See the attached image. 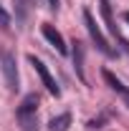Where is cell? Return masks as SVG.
I'll return each instance as SVG.
<instances>
[{
    "mask_svg": "<svg viewBox=\"0 0 129 131\" xmlns=\"http://www.w3.org/2000/svg\"><path fill=\"white\" fill-rule=\"evenodd\" d=\"M99 8H101V15H104V20H106L109 30L119 38V28H116V23H114V15H112V5H109V0H99ZM119 40H122V38H119ZM122 46H124V48H129L127 40H122Z\"/></svg>",
    "mask_w": 129,
    "mask_h": 131,
    "instance_id": "8992f818",
    "label": "cell"
},
{
    "mask_svg": "<svg viewBox=\"0 0 129 131\" xmlns=\"http://www.w3.org/2000/svg\"><path fill=\"white\" fill-rule=\"evenodd\" d=\"M18 121H20L23 131H38V118H35V114H18Z\"/></svg>",
    "mask_w": 129,
    "mask_h": 131,
    "instance_id": "30bf717a",
    "label": "cell"
},
{
    "mask_svg": "<svg viewBox=\"0 0 129 131\" xmlns=\"http://www.w3.org/2000/svg\"><path fill=\"white\" fill-rule=\"evenodd\" d=\"M68 126H71V114H61V116H56V118L48 121L51 131H68Z\"/></svg>",
    "mask_w": 129,
    "mask_h": 131,
    "instance_id": "9c48e42d",
    "label": "cell"
},
{
    "mask_svg": "<svg viewBox=\"0 0 129 131\" xmlns=\"http://www.w3.org/2000/svg\"><path fill=\"white\" fill-rule=\"evenodd\" d=\"M8 23H10V15H8V13L0 8V25H8Z\"/></svg>",
    "mask_w": 129,
    "mask_h": 131,
    "instance_id": "4fadbf2b",
    "label": "cell"
},
{
    "mask_svg": "<svg viewBox=\"0 0 129 131\" xmlns=\"http://www.w3.org/2000/svg\"><path fill=\"white\" fill-rule=\"evenodd\" d=\"M41 30H43V38L48 40L51 46H53V48L58 50L61 56H66V50H68V48H66V40H63V35H61V33L56 30V28H53L51 23H46V25H43Z\"/></svg>",
    "mask_w": 129,
    "mask_h": 131,
    "instance_id": "277c9868",
    "label": "cell"
},
{
    "mask_svg": "<svg viewBox=\"0 0 129 131\" xmlns=\"http://www.w3.org/2000/svg\"><path fill=\"white\" fill-rule=\"evenodd\" d=\"M0 71H3V78H5V86L10 91H18V68H15V56L10 50H5L0 56Z\"/></svg>",
    "mask_w": 129,
    "mask_h": 131,
    "instance_id": "3957f363",
    "label": "cell"
},
{
    "mask_svg": "<svg viewBox=\"0 0 129 131\" xmlns=\"http://www.w3.org/2000/svg\"><path fill=\"white\" fill-rule=\"evenodd\" d=\"M101 76H104V81L109 83V88H112V91H116L119 96L124 98V103H127V106H129V88H127V86H124V83L119 81V78L114 76V73H112V71H109V68H104V71H101Z\"/></svg>",
    "mask_w": 129,
    "mask_h": 131,
    "instance_id": "5b68a950",
    "label": "cell"
},
{
    "mask_svg": "<svg viewBox=\"0 0 129 131\" xmlns=\"http://www.w3.org/2000/svg\"><path fill=\"white\" fill-rule=\"evenodd\" d=\"M38 103H41L38 93H28V96H25L23 101H20V106H18V114H35Z\"/></svg>",
    "mask_w": 129,
    "mask_h": 131,
    "instance_id": "ba28073f",
    "label": "cell"
},
{
    "mask_svg": "<svg viewBox=\"0 0 129 131\" xmlns=\"http://www.w3.org/2000/svg\"><path fill=\"white\" fill-rule=\"evenodd\" d=\"M48 5L53 8V10H56V8H58V0H48Z\"/></svg>",
    "mask_w": 129,
    "mask_h": 131,
    "instance_id": "5bb4252c",
    "label": "cell"
},
{
    "mask_svg": "<svg viewBox=\"0 0 129 131\" xmlns=\"http://www.w3.org/2000/svg\"><path fill=\"white\" fill-rule=\"evenodd\" d=\"M13 3H15L18 18H20V20H25V15H28V10H31V0H13Z\"/></svg>",
    "mask_w": 129,
    "mask_h": 131,
    "instance_id": "8fae6325",
    "label": "cell"
},
{
    "mask_svg": "<svg viewBox=\"0 0 129 131\" xmlns=\"http://www.w3.org/2000/svg\"><path fill=\"white\" fill-rule=\"evenodd\" d=\"M122 18H124V20H127V23H129V10H127V13H124V15H122Z\"/></svg>",
    "mask_w": 129,
    "mask_h": 131,
    "instance_id": "9a60e30c",
    "label": "cell"
},
{
    "mask_svg": "<svg viewBox=\"0 0 129 131\" xmlns=\"http://www.w3.org/2000/svg\"><path fill=\"white\" fill-rule=\"evenodd\" d=\"M104 121H106V116H96V118H91V121H89V129H91V131L101 129V126H104Z\"/></svg>",
    "mask_w": 129,
    "mask_h": 131,
    "instance_id": "7c38bea8",
    "label": "cell"
},
{
    "mask_svg": "<svg viewBox=\"0 0 129 131\" xmlns=\"http://www.w3.org/2000/svg\"><path fill=\"white\" fill-rule=\"evenodd\" d=\"M28 63H31V66H33V71L41 76V81H43V86L48 88V93H51V96H56V98L61 96V88H58L56 78L51 76V71L46 68V63H43L41 58H35V56H28Z\"/></svg>",
    "mask_w": 129,
    "mask_h": 131,
    "instance_id": "6da1fadb",
    "label": "cell"
},
{
    "mask_svg": "<svg viewBox=\"0 0 129 131\" xmlns=\"http://www.w3.org/2000/svg\"><path fill=\"white\" fill-rule=\"evenodd\" d=\"M71 46H73V68H76V76L81 81H86V76H84V43L73 40Z\"/></svg>",
    "mask_w": 129,
    "mask_h": 131,
    "instance_id": "52a82bcc",
    "label": "cell"
},
{
    "mask_svg": "<svg viewBox=\"0 0 129 131\" xmlns=\"http://www.w3.org/2000/svg\"><path fill=\"white\" fill-rule=\"evenodd\" d=\"M84 25H86V30H89V35H91V40L96 43V48L104 53V56H114V50L109 48V43H106V38H104V33L99 30L96 20H94V15L89 13V10H84Z\"/></svg>",
    "mask_w": 129,
    "mask_h": 131,
    "instance_id": "7a4b0ae2",
    "label": "cell"
}]
</instances>
